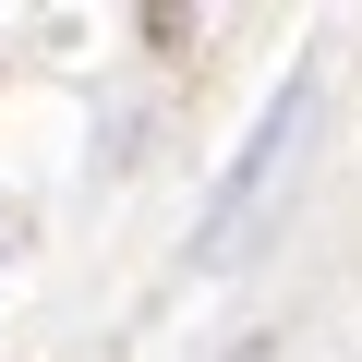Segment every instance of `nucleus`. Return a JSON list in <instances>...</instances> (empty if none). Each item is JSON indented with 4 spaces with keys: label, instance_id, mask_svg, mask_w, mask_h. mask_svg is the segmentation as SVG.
<instances>
[{
    "label": "nucleus",
    "instance_id": "nucleus-1",
    "mask_svg": "<svg viewBox=\"0 0 362 362\" xmlns=\"http://www.w3.org/2000/svg\"><path fill=\"white\" fill-rule=\"evenodd\" d=\"M302 109H314V73H290V85L266 97V121L242 133V157L218 169V194H206V218H194V254H206V266L230 254V230L254 218V194H266V181H278V157H290V133H302Z\"/></svg>",
    "mask_w": 362,
    "mask_h": 362
}]
</instances>
